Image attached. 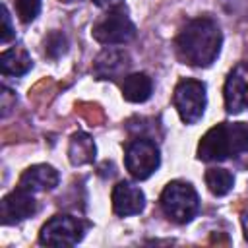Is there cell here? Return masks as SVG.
Returning a JSON list of instances; mask_svg holds the SVG:
<instances>
[{"label":"cell","instance_id":"obj_1","mask_svg":"<svg viewBox=\"0 0 248 248\" xmlns=\"http://www.w3.org/2000/svg\"><path fill=\"white\" fill-rule=\"evenodd\" d=\"M219 25L209 17H196L176 37V52L190 66H209L221 48Z\"/></svg>","mask_w":248,"mask_h":248},{"label":"cell","instance_id":"obj_2","mask_svg":"<svg viewBox=\"0 0 248 248\" xmlns=\"http://www.w3.org/2000/svg\"><path fill=\"white\" fill-rule=\"evenodd\" d=\"M248 149V126L223 122L213 126L198 145L202 161H223L236 157Z\"/></svg>","mask_w":248,"mask_h":248},{"label":"cell","instance_id":"obj_3","mask_svg":"<svg viewBox=\"0 0 248 248\" xmlns=\"http://www.w3.org/2000/svg\"><path fill=\"white\" fill-rule=\"evenodd\" d=\"M161 207L165 215L174 223H188L196 217L200 209V200L196 190L188 182L174 180L165 186L161 194Z\"/></svg>","mask_w":248,"mask_h":248},{"label":"cell","instance_id":"obj_4","mask_svg":"<svg viewBox=\"0 0 248 248\" xmlns=\"http://www.w3.org/2000/svg\"><path fill=\"white\" fill-rule=\"evenodd\" d=\"M174 108L178 110L182 122L196 124L205 108V85L198 79H182L178 81L172 95Z\"/></svg>","mask_w":248,"mask_h":248},{"label":"cell","instance_id":"obj_5","mask_svg":"<svg viewBox=\"0 0 248 248\" xmlns=\"http://www.w3.org/2000/svg\"><path fill=\"white\" fill-rule=\"evenodd\" d=\"M83 236V223L72 215H54L39 234V242L46 246H74Z\"/></svg>","mask_w":248,"mask_h":248},{"label":"cell","instance_id":"obj_6","mask_svg":"<svg viewBox=\"0 0 248 248\" xmlns=\"http://www.w3.org/2000/svg\"><path fill=\"white\" fill-rule=\"evenodd\" d=\"M159 167V149L147 138H136L126 145V169L138 180H145Z\"/></svg>","mask_w":248,"mask_h":248},{"label":"cell","instance_id":"obj_7","mask_svg":"<svg viewBox=\"0 0 248 248\" xmlns=\"http://www.w3.org/2000/svg\"><path fill=\"white\" fill-rule=\"evenodd\" d=\"M91 35L103 45H124L136 37V25L122 12H112L93 25Z\"/></svg>","mask_w":248,"mask_h":248},{"label":"cell","instance_id":"obj_8","mask_svg":"<svg viewBox=\"0 0 248 248\" xmlns=\"http://www.w3.org/2000/svg\"><path fill=\"white\" fill-rule=\"evenodd\" d=\"M225 107L227 112L236 114L248 108V66L236 64L225 81Z\"/></svg>","mask_w":248,"mask_h":248},{"label":"cell","instance_id":"obj_9","mask_svg":"<svg viewBox=\"0 0 248 248\" xmlns=\"http://www.w3.org/2000/svg\"><path fill=\"white\" fill-rule=\"evenodd\" d=\"M35 211H37V202H35L33 194L21 186L16 188L14 192H10L0 203V213H2L4 225L19 223V221L35 215Z\"/></svg>","mask_w":248,"mask_h":248},{"label":"cell","instance_id":"obj_10","mask_svg":"<svg viewBox=\"0 0 248 248\" xmlns=\"http://www.w3.org/2000/svg\"><path fill=\"white\" fill-rule=\"evenodd\" d=\"M145 198L140 188H136L130 182H118L112 190V209L114 213L126 217V215H136L143 209Z\"/></svg>","mask_w":248,"mask_h":248},{"label":"cell","instance_id":"obj_11","mask_svg":"<svg viewBox=\"0 0 248 248\" xmlns=\"http://www.w3.org/2000/svg\"><path fill=\"white\" fill-rule=\"evenodd\" d=\"M19 186L25 188V190H29V192L52 190V188L58 186V172L50 165H35V167H29L21 174Z\"/></svg>","mask_w":248,"mask_h":248},{"label":"cell","instance_id":"obj_12","mask_svg":"<svg viewBox=\"0 0 248 248\" xmlns=\"http://www.w3.org/2000/svg\"><path fill=\"white\" fill-rule=\"evenodd\" d=\"M153 81L147 74H130L122 81V97L130 103H143L151 97Z\"/></svg>","mask_w":248,"mask_h":248},{"label":"cell","instance_id":"obj_13","mask_svg":"<svg viewBox=\"0 0 248 248\" xmlns=\"http://www.w3.org/2000/svg\"><path fill=\"white\" fill-rule=\"evenodd\" d=\"M0 70L4 76H23L31 70V56L19 46L8 48L0 56Z\"/></svg>","mask_w":248,"mask_h":248},{"label":"cell","instance_id":"obj_14","mask_svg":"<svg viewBox=\"0 0 248 248\" xmlns=\"http://www.w3.org/2000/svg\"><path fill=\"white\" fill-rule=\"evenodd\" d=\"M126 60H128L126 54L120 52V50H105V52L97 58V62H95V76H97L99 79L114 78V76H118V74L128 66Z\"/></svg>","mask_w":248,"mask_h":248},{"label":"cell","instance_id":"obj_15","mask_svg":"<svg viewBox=\"0 0 248 248\" xmlns=\"http://www.w3.org/2000/svg\"><path fill=\"white\" fill-rule=\"evenodd\" d=\"M68 155H70L72 165H85V163H91V161L95 159V143H93L91 136H87L85 132L74 134L72 140H70Z\"/></svg>","mask_w":248,"mask_h":248},{"label":"cell","instance_id":"obj_16","mask_svg":"<svg viewBox=\"0 0 248 248\" xmlns=\"http://www.w3.org/2000/svg\"><path fill=\"white\" fill-rule=\"evenodd\" d=\"M205 184L213 196H225L231 192L234 178L227 169H209L205 172Z\"/></svg>","mask_w":248,"mask_h":248},{"label":"cell","instance_id":"obj_17","mask_svg":"<svg viewBox=\"0 0 248 248\" xmlns=\"http://www.w3.org/2000/svg\"><path fill=\"white\" fill-rule=\"evenodd\" d=\"M14 4H16L17 17L23 23L33 21L41 12V0H14Z\"/></svg>","mask_w":248,"mask_h":248},{"label":"cell","instance_id":"obj_18","mask_svg":"<svg viewBox=\"0 0 248 248\" xmlns=\"http://www.w3.org/2000/svg\"><path fill=\"white\" fill-rule=\"evenodd\" d=\"M45 52H46V56H50V58L62 56V54L66 52V37H64L62 33H58V31L50 33V35L46 37V41H45Z\"/></svg>","mask_w":248,"mask_h":248},{"label":"cell","instance_id":"obj_19","mask_svg":"<svg viewBox=\"0 0 248 248\" xmlns=\"http://www.w3.org/2000/svg\"><path fill=\"white\" fill-rule=\"evenodd\" d=\"M2 21H4V31H2V43H8L12 37H14V31H12V23H10V14H8V8L4 6L2 8Z\"/></svg>","mask_w":248,"mask_h":248},{"label":"cell","instance_id":"obj_20","mask_svg":"<svg viewBox=\"0 0 248 248\" xmlns=\"http://www.w3.org/2000/svg\"><path fill=\"white\" fill-rule=\"evenodd\" d=\"M93 2H95L99 8H116L122 0H93Z\"/></svg>","mask_w":248,"mask_h":248},{"label":"cell","instance_id":"obj_21","mask_svg":"<svg viewBox=\"0 0 248 248\" xmlns=\"http://www.w3.org/2000/svg\"><path fill=\"white\" fill-rule=\"evenodd\" d=\"M242 229H244V238L248 240V213H244L242 217Z\"/></svg>","mask_w":248,"mask_h":248}]
</instances>
